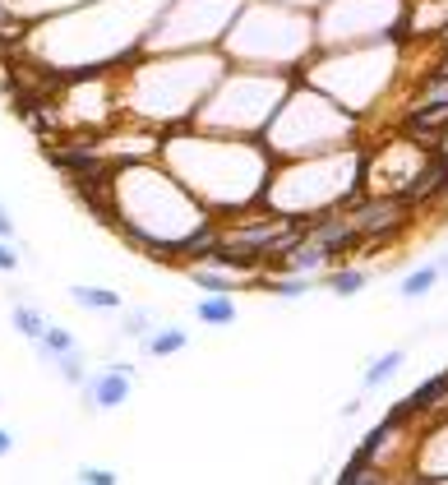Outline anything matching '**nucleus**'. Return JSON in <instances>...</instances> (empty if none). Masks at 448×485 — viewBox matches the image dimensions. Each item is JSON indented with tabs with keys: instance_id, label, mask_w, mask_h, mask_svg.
I'll return each mask as SVG.
<instances>
[{
	"instance_id": "nucleus-14",
	"label": "nucleus",
	"mask_w": 448,
	"mask_h": 485,
	"mask_svg": "<svg viewBox=\"0 0 448 485\" xmlns=\"http://www.w3.org/2000/svg\"><path fill=\"white\" fill-rule=\"evenodd\" d=\"M10 323H14V333L23 338V342H37L42 338V329H46V314L37 310V305H29L23 296L14 291V305H10Z\"/></svg>"
},
{
	"instance_id": "nucleus-6",
	"label": "nucleus",
	"mask_w": 448,
	"mask_h": 485,
	"mask_svg": "<svg viewBox=\"0 0 448 485\" xmlns=\"http://www.w3.org/2000/svg\"><path fill=\"white\" fill-rule=\"evenodd\" d=\"M129 389H135V365L129 361H107V365L84 374V384H79V407H84V416L116 412L120 402H129Z\"/></svg>"
},
{
	"instance_id": "nucleus-10",
	"label": "nucleus",
	"mask_w": 448,
	"mask_h": 485,
	"mask_svg": "<svg viewBox=\"0 0 448 485\" xmlns=\"http://www.w3.org/2000/svg\"><path fill=\"white\" fill-rule=\"evenodd\" d=\"M139 347H144L148 356H157V361H162V356H180V352L190 347V333L176 329V323H157V329H153Z\"/></svg>"
},
{
	"instance_id": "nucleus-17",
	"label": "nucleus",
	"mask_w": 448,
	"mask_h": 485,
	"mask_svg": "<svg viewBox=\"0 0 448 485\" xmlns=\"http://www.w3.org/2000/svg\"><path fill=\"white\" fill-rule=\"evenodd\" d=\"M46 370H56L70 389H79V384H84V374H88V365H84V347H79V352H65V356H51Z\"/></svg>"
},
{
	"instance_id": "nucleus-16",
	"label": "nucleus",
	"mask_w": 448,
	"mask_h": 485,
	"mask_svg": "<svg viewBox=\"0 0 448 485\" xmlns=\"http://www.w3.org/2000/svg\"><path fill=\"white\" fill-rule=\"evenodd\" d=\"M333 481L337 485H375V481H388V476L375 463H365V457H347V467H342Z\"/></svg>"
},
{
	"instance_id": "nucleus-20",
	"label": "nucleus",
	"mask_w": 448,
	"mask_h": 485,
	"mask_svg": "<svg viewBox=\"0 0 448 485\" xmlns=\"http://www.w3.org/2000/svg\"><path fill=\"white\" fill-rule=\"evenodd\" d=\"M0 240H19V227H14V218H10L5 204H0Z\"/></svg>"
},
{
	"instance_id": "nucleus-13",
	"label": "nucleus",
	"mask_w": 448,
	"mask_h": 485,
	"mask_svg": "<svg viewBox=\"0 0 448 485\" xmlns=\"http://www.w3.org/2000/svg\"><path fill=\"white\" fill-rule=\"evenodd\" d=\"M435 287H439V268H435V259H430V263L407 268L402 282H398V296H402V301H420V296H430Z\"/></svg>"
},
{
	"instance_id": "nucleus-23",
	"label": "nucleus",
	"mask_w": 448,
	"mask_h": 485,
	"mask_svg": "<svg viewBox=\"0 0 448 485\" xmlns=\"http://www.w3.org/2000/svg\"><path fill=\"white\" fill-rule=\"evenodd\" d=\"M435 268H439V278H448V255H439V259H435Z\"/></svg>"
},
{
	"instance_id": "nucleus-22",
	"label": "nucleus",
	"mask_w": 448,
	"mask_h": 485,
	"mask_svg": "<svg viewBox=\"0 0 448 485\" xmlns=\"http://www.w3.org/2000/svg\"><path fill=\"white\" fill-rule=\"evenodd\" d=\"M14 453V435H10V430H0V457H10Z\"/></svg>"
},
{
	"instance_id": "nucleus-12",
	"label": "nucleus",
	"mask_w": 448,
	"mask_h": 485,
	"mask_svg": "<svg viewBox=\"0 0 448 485\" xmlns=\"http://www.w3.org/2000/svg\"><path fill=\"white\" fill-rule=\"evenodd\" d=\"M407 365V347H393V352H384V356H375L370 365H365V374H361V389L365 393H375V389H384L393 374H398Z\"/></svg>"
},
{
	"instance_id": "nucleus-18",
	"label": "nucleus",
	"mask_w": 448,
	"mask_h": 485,
	"mask_svg": "<svg viewBox=\"0 0 448 485\" xmlns=\"http://www.w3.org/2000/svg\"><path fill=\"white\" fill-rule=\"evenodd\" d=\"M79 481L84 485H116L120 472H112V467H79Z\"/></svg>"
},
{
	"instance_id": "nucleus-5",
	"label": "nucleus",
	"mask_w": 448,
	"mask_h": 485,
	"mask_svg": "<svg viewBox=\"0 0 448 485\" xmlns=\"http://www.w3.org/2000/svg\"><path fill=\"white\" fill-rule=\"evenodd\" d=\"M245 0H162L153 14L144 51H213Z\"/></svg>"
},
{
	"instance_id": "nucleus-3",
	"label": "nucleus",
	"mask_w": 448,
	"mask_h": 485,
	"mask_svg": "<svg viewBox=\"0 0 448 485\" xmlns=\"http://www.w3.org/2000/svg\"><path fill=\"white\" fill-rule=\"evenodd\" d=\"M263 144L278 162H296V157H319V153H337L361 144V116H352L342 102H333L324 88L296 79L292 93L282 97V106L273 112Z\"/></svg>"
},
{
	"instance_id": "nucleus-8",
	"label": "nucleus",
	"mask_w": 448,
	"mask_h": 485,
	"mask_svg": "<svg viewBox=\"0 0 448 485\" xmlns=\"http://www.w3.org/2000/svg\"><path fill=\"white\" fill-rule=\"evenodd\" d=\"M195 319L208 323V329H231L236 323V301H231V291H208L195 301Z\"/></svg>"
},
{
	"instance_id": "nucleus-1",
	"label": "nucleus",
	"mask_w": 448,
	"mask_h": 485,
	"mask_svg": "<svg viewBox=\"0 0 448 485\" xmlns=\"http://www.w3.org/2000/svg\"><path fill=\"white\" fill-rule=\"evenodd\" d=\"M157 162H162L213 218H227L236 208L259 204L263 190H269L273 167H278V157L269 153L263 139L218 134V130H199V125L162 130Z\"/></svg>"
},
{
	"instance_id": "nucleus-9",
	"label": "nucleus",
	"mask_w": 448,
	"mask_h": 485,
	"mask_svg": "<svg viewBox=\"0 0 448 485\" xmlns=\"http://www.w3.org/2000/svg\"><path fill=\"white\" fill-rule=\"evenodd\" d=\"M70 301L79 305V310H93V314H120V305H125V296L120 291H112V287H70Z\"/></svg>"
},
{
	"instance_id": "nucleus-2",
	"label": "nucleus",
	"mask_w": 448,
	"mask_h": 485,
	"mask_svg": "<svg viewBox=\"0 0 448 485\" xmlns=\"http://www.w3.org/2000/svg\"><path fill=\"white\" fill-rule=\"evenodd\" d=\"M314 51H319L314 46V14L278 5V0H245L222 38L227 65L278 70V74H301Z\"/></svg>"
},
{
	"instance_id": "nucleus-15",
	"label": "nucleus",
	"mask_w": 448,
	"mask_h": 485,
	"mask_svg": "<svg viewBox=\"0 0 448 485\" xmlns=\"http://www.w3.org/2000/svg\"><path fill=\"white\" fill-rule=\"evenodd\" d=\"M153 329H157L153 310H129V305H120V338H129V342H144Z\"/></svg>"
},
{
	"instance_id": "nucleus-4",
	"label": "nucleus",
	"mask_w": 448,
	"mask_h": 485,
	"mask_svg": "<svg viewBox=\"0 0 448 485\" xmlns=\"http://www.w3.org/2000/svg\"><path fill=\"white\" fill-rule=\"evenodd\" d=\"M407 33V0H324L314 10V46H370V42H402Z\"/></svg>"
},
{
	"instance_id": "nucleus-21",
	"label": "nucleus",
	"mask_w": 448,
	"mask_h": 485,
	"mask_svg": "<svg viewBox=\"0 0 448 485\" xmlns=\"http://www.w3.org/2000/svg\"><path fill=\"white\" fill-rule=\"evenodd\" d=\"M278 5H292V10H305V14H314L324 5V0H278Z\"/></svg>"
},
{
	"instance_id": "nucleus-7",
	"label": "nucleus",
	"mask_w": 448,
	"mask_h": 485,
	"mask_svg": "<svg viewBox=\"0 0 448 485\" xmlns=\"http://www.w3.org/2000/svg\"><path fill=\"white\" fill-rule=\"evenodd\" d=\"M370 268H356V263H328L319 273V287H328L333 296H342V301H352V296H361L365 287H370Z\"/></svg>"
},
{
	"instance_id": "nucleus-19",
	"label": "nucleus",
	"mask_w": 448,
	"mask_h": 485,
	"mask_svg": "<svg viewBox=\"0 0 448 485\" xmlns=\"http://www.w3.org/2000/svg\"><path fill=\"white\" fill-rule=\"evenodd\" d=\"M19 263H23L19 240H0V273H19Z\"/></svg>"
},
{
	"instance_id": "nucleus-11",
	"label": "nucleus",
	"mask_w": 448,
	"mask_h": 485,
	"mask_svg": "<svg viewBox=\"0 0 448 485\" xmlns=\"http://www.w3.org/2000/svg\"><path fill=\"white\" fill-rule=\"evenodd\" d=\"M448 402V370H439V374H430L426 384H416L411 393H407V407L416 412V416H426V412H435V407H444Z\"/></svg>"
}]
</instances>
